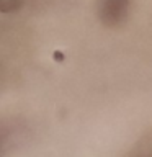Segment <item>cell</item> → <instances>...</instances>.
I'll list each match as a JSON object with an SVG mask.
<instances>
[{
  "instance_id": "cell-1",
  "label": "cell",
  "mask_w": 152,
  "mask_h": 157,
  "mask_svg": "<svg viewBox=\"0 0 152 157\" xmlns=\"http://www.w3.org/2000/svg\"><path fill=\"white\" fill-rule=\"evenodd\" d=\"M129 0H100L98 2V15L106 26H116L124 21Z\"/></svg>"
},
{
  "instance_id": "cell-2",
  "label": "cell",
  "mask_w": 152,
  "mask_h": 157,
  "mask_svg": "<svg viewBox=\"0 0 152 157\" xmlns=\"http://www.w3.org/2000/svg\"><path fill=\"white\" fill-rule=\"evenodd\" d=\"M23 5V0H0V12L2 13H12Z\"/></svg>"
}]
</instances>
